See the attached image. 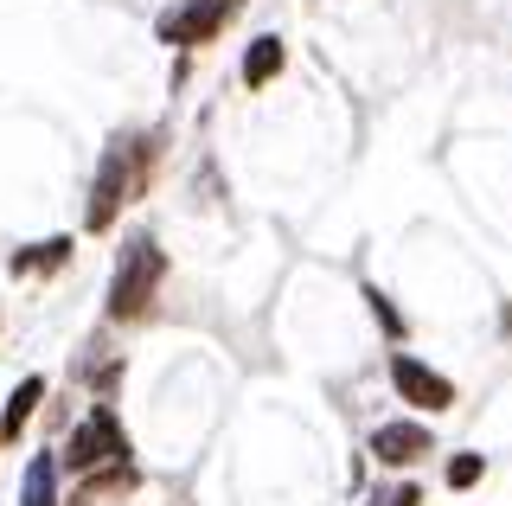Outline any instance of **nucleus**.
Listing matches in <instances>:
<instances>
[{
	"instance_id": "2",
	"label": "nucleus",
	"mask_w": 512,
	"mask_h": 506,
	"mask_svg": "<svg viewBox=\"0 0 512 506\" xmlns=\"http://www.w3.org/2000/svg\"><path fill=\"white\" fill-rule=\"evenodd\" d=\"M160 270H167V257H160V244H148V237H135V244L122 250V263H116V289H109V314H141L148 308V295H154V282Z\"/></svg>"
},
{
	"instance_id": "1",
	"label": "nucleus",
	"mask_w": 512,
	"mask_h": 506,
	"mask_svg": "<svg viewBox=\"0 0 512 506\" xmlns=\"http://www.w3.org/2000/svg\"><path fill=\"white\" fill-rule=\"evenodd\" d=\"M141 186V141H116L103 154V173H96V199H90V231H109L116 225V205L135 199Z\"/></svg>"
},
{
	"instance_id": "8",
	"label": "nucleus",
	"mask_w": 512,
	"mask_h": 506,
	"mask_svg": "<svg viewBox=\"0 0 512 506\" xmlns=\"http://www.w3.org/2000/svg\"><path fill=\"white\" fill-rule=\"evenodd\" d=\"M64 257H71V237H45L39 250H20V257H13V276H45V270H58Z\"/></svg>"
},
{
	"instance_id": "13",
	"label": "nucleus",
	"mask_w": 512,
	"mask_h": 506,
	"mask_svg": "<svg viewBox=\"0 0 512 506\" xmlns=\"http://www.w3.org/2000/svg\"><path fill=\"white\" fill-rule=\"evenodd\" d=\"M416 500H423L416 487H397V494H391V506H416Z\"/></svg>"
},
{
	"instance_id": "7",
	"label": "nucleus",
	"mask_w": 512,
	"mask_h": 506,
	"mask_svg": "<svg viewBox=\"0 0 512 506\" xmlns=\"http://www.w3.org/2000/svg\"><path fill=\"white\" fill-rule=\"evenodd\" d=\"M20 506H58V462H52V455H32Z\"/></svg>"
},
{
	"instance_id": "11",
	"label": "nucleus",
	"mask_w": 512,
	"mask_h": 506,
	"mask_svg": "<svg viewBox=\"0 0 512 506\" xmlns=\"http://www.w3.org/2000/svg\"><path fill=\"white\" fill-rule=\"evenodd\" d=\"M480 481V455H455L448 462V487H474Z\"/></svg>"
},
{
	"instance_id": "5",
	"label": "nucleus",
	"mask_w": 512,
	"mask_h": 506,
	"mask_svg": "<svg viewBox=\"0 0 512 506\" xmlns=\"http://www.w3.org/2000/svg\"><path fill=\"white\" fill-rule=\"evenodd\" d=\"M109 455H122V430H116V417H109V410H90V417L71 430V468L84 474L96 462H109Z\"/></svg>"
},
{
	"instance_id": "6",
	"label": "nucleus",
	"mask_w": 512,
	"mask_h": 506,
	"mask_svg": "<svg viewBox=\"0 0 512 506\" xmlns=\"http://www.w3.org/2000/svg\"><path fill=\"white\" fill-rule=\"evenodd\" d=\"M372 449H378V462H416V455L429 449V430H416V423H384V430L372 436Z\"/></svg>"
},
{
	"instance_id": "4",
	"label": "nucleus",
	"mask_w": 512,
	"mask_h": 506,
	"mask_svg": "<svg viewBox=\"0 0 512 506\" xmlns=\"http://www.w3.org/2000/svg\"><path fill=\"white\" fill-rule=\"evenodd\" d=\"M391 385L404 391V404H416V410H448V404H455V385H448L442 372H429V366H416V359H404V353L391 359Z\"/></svg>"
},
{
	"instance_id": "3",
	"label": "nucleus",
	"mask_w": 512,
	"mask_h": 506,
	"mask_svg": "<svg viewBox=\"0 0 512 506\" xmlns=\"http://www.w3.org/2000/svg\"><path fill=\"white\" fill-rule=\"evenodd\" d=\"M224 20H231V0H186V7H173L167 20H160V39L167 45H199V39H212Z\"/></svg>"
},
{
	"instance_id": "10",
	"label": "nucleus",
	"mask_w": 512,
	"mask_h": 506,
	"mask_svg": "<svg viewBox=\"0 0 512 506\" xmlns=\"http://www.w3.org/2000/svg\"><path fill=\"white\" fill-rule=\"evenodd\" d=\"M276 71H282V39H256L250 58H244V84L256 90V84H269Z\"/></svg>"
},
{
	"instance_id": "12",
	"label": "nucleus",
	"mask_w": 512,
	"mask_h": 506,
	"mask_svg": "<svg viewBox=\"0 0 512 506\" xmlns=\"http://www.w3.org/2000/svg\"><path fill=\"white\" fill-rule=\"evenodd\" d=\"M372 314H378V321H384V327H391V334H397V327H404V321H397V308H391V302H384V295H378V289H372Z\"/></svg>"
},
{
	"instance_id": "9",
	"label": "nucleus",
	"mask_w": 512,
	"mask_h": 506,
	"mask_svg": "<svg viewBox=\"0 0 512 506\" xmlns=\"http://www.w3.org/2000/svg\"><path fill=\"white\" fill-rule=\"evenodd\" d=\"M39 398H45V385H39V378H26V385L13 391V398H7V417H0V442H13V436H20V423L32 417V404H39Z\"/></svg>"
}]
</instances>
